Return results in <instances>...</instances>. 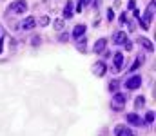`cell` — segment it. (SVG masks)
<instances>
[{
	"instance_id": "26",
	"label": "cell",
	"mask_w": 156,
	"mask_h": 136,
	"mask_svg": "<svg viewBox=\"0 0 156 136\" xmlns=\"http://www.w3.org/2000/svg\"><path fill=\"white\" fill-rule=\"evenodd\" d=\"M2 49H4V40H0V53H2Z\"/></svg>"
},
{
	"instance_id": "24",
	"label": "cell",
	"mask_w": 156,
	"mask_h": 136,
	"mask_svg": "<svg viewBox=\"0 0 156 136\" xmlns=\"http://www.w3.org/2000/svg\"><path fill=\"white\" fill-rule=\"evenodd\" d=\"M67 38H69V35H67V33H62V35L58 37V40H60V42H67Z\"/></svg>"
},
{
	"instance_id": "23",
	"label": "cell",
	"mask_w": 156,
	"mask_h": 136,
	"mask_svg": "<svg viewBox=\"0 0 156 136\" xmlns=\"http://www.w3.org/2000/svg\"><path fill=\"white\" fill-rule=\"evenodd\" d=\"M38 24H40V26H47V24H49V16H42Z\"/></svg>"
},
{
	"instance_id": "15",
	"label": "cell",
	"mask_w": 156,
	"mask_h": 136,
	"mask_svg": "<svg viewBox=\"0 0 156 136\" xmlns=\"http://www.w3.org/2000/svg\"><path fill=\"white\" fill-rule=\"evenodd\" d=\"M76 40H78V42H76V47L82 51V53H83V51H85V44H87V40H85L83 37H80V38H76Z\"/></svg>"
},
{
	"instance_id": "5",
	"label": "cell",
	"mask_w": 156,
	"mask_h": 136,
	"mask_svg": "<svg viewBox=\"0 0 156 136\" xmlns=\"http://www.w3.org/2000/svg\"><path fill=\"white\" fill-rule=\"evenodd\" d=\"M37 26V20L33 18V16H27V18H24L22 22H20V29L22 31H29V29H33Z\"/></svg>"
},
{
	"instance_id": "21",
	"label": "cell",
	"mask_w": 156,
	"mask_h": 136,
	"mask_svg": "<svg viewBox=\"0 0 156 136\" xmlns=\"http://www.w3.org/2000/svg\"><path fill=\"white\" fill-rule=\"evenodd\" d=\"M107 20H109V22H111V20H115V11H113L111 7L107 9Z\"/></svg>"
},
{
	"instance_id": "18",
	"label": "cell",
	"mask_w": 156,
	"mask_h": 136,
	"mask_svg": "<svg viewBox=\"0 0 156 136\" xmlns=\"http://www.w3.org/2000/svg\"><path fill=\"white\" fill-rule=\"evenodd\" d=\"M118 87H120V82H118V80H113V82L109 84V91H111V92H116Z\"/></svg>"
},
{
	"instance_id": "9",
	"label": "cell",
	"mask_w": 156,
	"mask_h": 136,
	"mask_svg": "<svg viewBox=\"0 0 156 136\" xmlns=\"http://www.w3.org/2000/svg\"><path fill=\"white\" fill-rule=\"evenodd\" d=\"M113 40H115V44L116 45H123L125 44V40H127V35H125L123 31H116L115 37H113Z\"/></svg>"
},
{
	"instance_id": "22",
	"label": "cell",
	"mask_w": 156,
	"mask_h": 136,
	"mask_svg": "<svg viewBox=\"0 0 156 136\" xmlns=\"http://www.w3.org/2000/svg\"><path fill=\"white\" fill-rule=\"evenodd\" d=\"M123 47H125V51H133V42H131V40H125Z\"/></svg>"
},
{
	"instance_id": "25",
	"label": "cell",
	"mask_w": 156,
	"mask_h": 136,
	"mask_svg": "<svg viewBox=\"0 0 156 136\" xmlns=\"http://www.w3.org/2000/svg\"><path fill=\"white\" fill-rule=\"evenodd\" d=\"M129 9H136V0H129Z\"/></svg>"
},
{
	"instance_id": "2",
	"label": "cell",
	"mask_w": 156,
	"mask_h": 136,
	"mask_svg": "<svg viewBox=\"0 0 156 136\" xmlns=\"http://www.w3.org/2000/svg\"><path fill=\"white\" fill-rule=\"evenodd\" d=\"M123 107H125V94L116 92V94L113 96V100H111V109H113V111H122Z\"/></svg>"
},
{
	"instance_id": "16",
	"label": "cell",
	"mask_w": 156,
	"mask_h": 136,
	"mask_svg": "<svg viewBox=\"0 0 156 136\" xmlns=\"http://www.w3.org/2000/svg\"><path fill=\"white\" fill-rule=\"evenodd\" d=\"M144 105H145V98H144V96H138V98L134 100V107L140 109V107H144Z\"/></svg>"
},
{
	"instance_id": "12",
	"label": "cell",
	"mask_w": 156,
	"mask_h": 136,
	"mask_svg": "<svg viewBox=\"0 0 156 136\" xmlns=\"http://www.w3.org/2000/svg\"><path fill=\"white\" fill-rule=\"evenodd\" d=\"M123 62H125L123 54H122V53H116V54H115V67H116V71H120V69L123 67Z\"/></svg>"
},
{
	"instance_id": "17",
	"label": "cell",
	"mask_w": 156,
	"mask_h": 136,
	"mask_svg": "<svg viewBox=\"0 0 156 136\" xmlns=\"http://www.w3.org/2000/svg\"><path fill=\"white\" fill-rule=\"evenodd\" d=\"M142 62H144V56H138V60H136V62H134V64L131 65V73H134V71H136V69L140 67V64H142Z\"/></svg>"
},
{
	"instance_id": "27",
	"label": "cell",
	"mask_w": 156,
	"mask_h": 136,
	"mask_svg": "<svg viewBox=\"0 0 156 136\" xmlns=\"http://www.w3.org/2000/svg\"><path fill=\"white\" fill-rule=\"evenodd\" d=\"M94 5L98 7V5H100V0H94Z\"/></svg>"
},
{
	"instance_id": "19",
	"label": "cell",
	"mask_w": 156,
	"mask_h": 136,
	"mask_svg": "<svg viewBox=\"0 0 156 136\" xmlns=\"http://www.w3.org/2000/svg\"><path fill=\"white\" fill-rule=\"evenodd\" d=\"M154 122V111H149L145 114V124H153Z\"/></svg>"
},
{
	"instance_id": "1",
	"label": "cell",
	"mask_w": 156,
	"mask_h": 136,
	"mask_svg": "<svg viewBox=\"0 0 156 136\" xmlns=\"http://www.w3.org/2000/svg\"><path fill=\"white\" fill-rule=\"evenodd\" d=\"M153 15H154V2H151V7H147V11L144 13V18H140V24L144 29H149V26L153 22Z\"/></svg>"
},
{
	"instance_id": "20",
	"label": "cell",
	"mask_w": 156,
	"mask_h": 136,
	"mask_svg": "<svg viewBox=\"0 0 156 136\" xmlns=\"http://www.w3.org/2000/svg\"><path fill=\"white\" fill-rule=\"evenodd\" d=\"M55 29H58V31H62V29H64V20H62V18L55 20Z\"/></svg>"
},
{
	"instance_id": "8",
	"label": "cell",
	"mask_w": 156,
	"mask_h": 136,
	"mask_svg": "<svg viewBox=\"0 0 156 136\" xmlns=\"http://www.w3.org/2000/svg\"><path fill=\"white\" fill-rule=\"evenodd\" d=\"M115 134L116 136H134V131H131V129L125 127V125H116Z\"/></svg>"
},
{
	"instance_id": "6",
	"label": "cell",
	"mask_w": 156,
	"mask_h": 136,
	"mask_svg": "<svg viewBox=\"0 0 156 136\" xmlns=\"http://www.w3.org/2000/svg\"><path fill=\"white\" fill-rule=\"evenodd\" d=\"M140 84H142V78L136 75V76H131V78L125 82V87H127V89H131V91H134V89H138V87H140Z\"/></svg>"
},
{
	"instance_id": "14",
	"label": "cell",
	"mask_w": 156,
	"mask_h": 136,
	"mask_svg": "<svg viewBox=\"0 0 156 136\" xmlns=\"http://www.w3.org/2000/svg\"><path fill=\"white\" fill-rule=\"evenodd\" d=\"M138 42L144 45V47H145V49H147L149 53H153V51H154V45H153V42H151V40H147V38H140Z\"/></svg>"
},
{
	"instance_id": "13",
	"label": "cell",
	"mask_w": 156,
	"mask_h": 136,
	"mask_svg": "<svg viewBox=\"0 0 156 136\" xmlns=\"http://www.w3.org/2000/svg\"><path fill=\"white\" fill-rule=\"evenodd\" d=\"M73 16V2L69 0L66 4V9H64V18H71Z\"/></svg>"
},
{
	"instance_id": "4",
	"label": "cell",
	"mask_w": 156,
	"mask_h": 136,
	"mask_svg": "<svg viewBox=\"0 0 156 136\" xmlns=\"http://www.w3.org/2000/svg\"><path fill=\"white\" fill-rule=\"evenodd\" d=\"M11 11H15V13H18V15L26 13V11H27L26 0H16V2H13V4H11Z\"/></svg>"
},
{
	"instance_id": "11",
	"label": "cell",
	"mask_w": 156,
	"mask_h": 136,
	"mask_svg": "<svg viewBox=\"0 0 156 136\" xmlns=\"http://www.w3.org/2000/svg\"><path fill=\"white\" fill-rule=\"evenodd\" d=\"M83 33H85V26H83V24H78V26L73 27V37H75V38L83 37Z\"/></svg>"
},
{
	"instance_id": "3",
	"label": "cell",
	"mask_w": 156,
	"mask_h": 136,
	"mask_svg": "<svg viewBox=\"0 0 156 136\" xmlns=\"http://www.w3.org/2000/svg\"><path fill=\"white\" fill-rule=\"evenodd\" d=\"M93 73H94V76H98V78H102V76H105V73H107V64L105 62H96V64H93Z\"/></svg>"
},
{
	"instance_id": "7",
	"label": "cell",
	"mask_w": 156,
	"mask_h": 136,
	"mask_svg": "<svg viewBox=\"0 0 156 136\" xmlns=\"http://www.w3.org/2000/svg\"><path fill=\"white\" fill-rule=\"evenodd\" d=\"M105 45H107V38H98L96 44L93 45V53H96V54L104 53L105 51Z\"/></svg>"
},
{
	"instance_id": "10",
	"label": "cell",
	"mask_w": 156,
	"mask_h": 136,
	"mask_svg": "<svg viewBox=\"0 0 156 136\" xmlns=\"http://www.w3.org/2000/svg\"><path fill=\"white\" fill-rule=\"evenodd\" d=\"M127 122H129V124H133V125H142V124H144V122H142V118H140L136 113L127 114Z\"/></svg>"
}]
</instances>
